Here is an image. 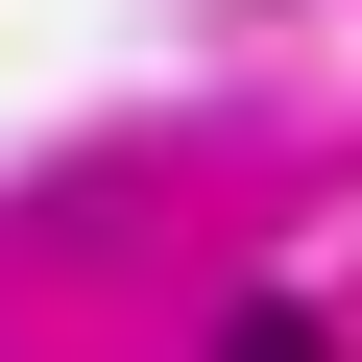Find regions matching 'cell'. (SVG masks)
<instances>
[{
	"label": "cell",
	"mask_w": 362,
	"mask_h": 362,
	"mask_svg": "<svg viewBox=\"0 0 362 362\" xmlns=\"http://www.w3.org/2000/svg\"><path fill=\"white\" fill-rule=\"evenodd\" d=\"M218 362H338V314H290V290H266V314H242Z\"/></svg>",
	"instance_id": "cell-1"
}]
</instances>
